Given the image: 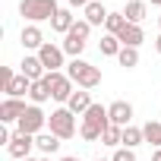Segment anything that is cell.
<instances>
[{"label": "cell", "mask_w": 161, "mask_h": 161, "mask_svg": "<svg viewBox=\"0 0 161 161\" xmlns=\"http://www.w3.org/2000/svg\"><path fill=\"white\" fill-rule=\"evenodd\" d=\"M111 126V117H108V108L104 104H92L86 114H82V126H79V136L86 142H98L104 136V130Z\"/></svg>", "instance_id": "6da1fadb"}, {"label": "cell", "mask_w": 161, "mask_h": 161, "mask_svg": "<svg viewBox=\"0 0 161 161\" xmlns=\"http://www.w3.org/2000/svg\"><path fill=\"white\" fill-rule=\"evenodd\" d=\"M66 76L73 79L79 89H86V92L101 86V69H98V66H92V63H89V60H82V57L66 63Z\"/></svg>", "instance_id": "7a4b0ae2"}, {"label": "cell", "mask_w": 161, "mask_h": 161, "mask_svg": "<svg viewBox=\"0 0 161 161\" xmlns=\"http://www.w3.org/2000/svg\"><path fill=\"white\" fill-rule=\"evenodd\" d=\"M57 13H60L57 0H19V16L29 19L32 25L47 22V19H54Z\"/></svg>", "instance_id": "3957f363"}, {"label": "cell", "mask_w": 161, "mask_h": 161, "mask_svg": "<svg viewBox=\"0 0 161 161\" xmlns=\"http://www.w3.org/2000/svg\"><path fill=\"white\" fill-rule=\"evenodd\" d=\"M47 133H54L57 139H73L76 136V114L69 108H57L47 117Z\"/></svg>", "instance_id": "277c9868"}, {"label": "cell", "mask_w": 161, "mask_h": 161, "mask_svg": "<svg viewBox=\"0 0 161 161\" xmlns=\"http://www.w3.org/2000/svg\"><path fill=\"white\" fill-rule=\"evenodd\" d=\"M44 130H47V114H44L38 104H29V108H25V114L19 117V123H16V133L38 136V133H44Z\"/></svg>", "instance_id": "5b68a950"}, {"label": "cell", "mask_w": 161, "mask_h": 161, "mask_svg": "<svg viewBox=\"0 0 161 161\" xmlns=\"http://www.w3.org/2000/svg\"><path fill=\"white\" fill-rule=\"evenodd\" d=\"M44 86H47V92H51V98L54 101H60V104H66L69 98H73V79L66 76V73H47L44 76Z\"/></svg>", "instance_id": "8992f818"}, {"label": "cell", "mask_w": 161, "mask_h": 161, "mask_svg": "<svg viewBox=\"0 0 161 161\" xmlns=\"http://www.w3.org/2000/svg\"><path fill=\"white\" fill-rule=\"evenodd\" d=\"M32 148H35V136H25V133H13V142L7 145L10 158H16V161L32 158Z\"/></svg>", "instance_id": "52a82bcc"}, {"label": "cell", "mask_w": 161, "mask_h": 161, "mask_svg": "<svg viewBox=\"0 0 161 161\" xmlns=\"http://www.w3.org/2000/svg\"><path fill=\"white\" fill-rule=\"evenodd\" d=\"M38 57H41V63H44L47 73H60V66H66V63H63V57H66L63 47H57V44H51V41L38 51Z\"/></svg>", "instance_id": "ba28073f"}, {"label": "cell", "mask_w": 161, "mask_h": 161, "mask_svg": "<svg viewBox=\"0 0 161 161\" xmlns=\"http://www.w3.org/2000/svg\"><path fill=\"white\" fill-rule=\"evenodd\" d=\"M25 101L22 98H3V104H0V123H19V117L25 114Z\"/></svg>", "instance_id": "9c48e42d"}, {"label": "cell", "mask_w": 161, "mask_h": 161, "mask_svg": "<svg viewBox=\"0 0 161 161\" xmlns=\"http://www.w3.org/2000/svg\"><path fill=\"white\" fill-rule=\"evenodd\" d=\"M19 73H22L25 79H32V82H38V79H44V76H47V69H44V63H41V57H38V54H25V57H22V63H19Z\"/></svg>", "instance_id": "30bf717a"}, {"label": "cell", "mask_w": 161, "mask_h": 161, "mask_svg": "<svg viewBox=\"0 0 161 161\" xmlns=\"http://www.w3.org/2000/svg\"><path fill=\"white\" fill-rule=\"evenodd\" d=\"M19 41H22V47H25V51H35V54H38V51H41V47L47 44V41H44V32H41L38 25H32V22H29V25L22 29Z\"/></svg>", "instance_id": "8fae6325"}, {"label": "cell", "mask_w": 161, "mask_h": 161, "mask_svg": "<svg viewBox=\"0 0 161 161\" xmlns=\"http://www.w3.org/2000/svg\"><path fill=\"white\" fill-rule=\"evenodd\" d=\"M108 117H111L114 126H130V120H133V104H130V101H114V104H108Z\"/></svg>", "instance_id": "7c38bea8"}, {"label": "cell", "mask_w": 161, "mask_h": 161, "mask_svg": "<svg viewBox=\"0 0 161 161\" xmlns=\"http://www.w3.org/2000/svg\"><path fill=\"white\" fill-rule=\"evenodd\" d=\"M108 16H111V10H108L104 3H98V0H92V3L82 10V19H86L92 29H95V25H104V22H108Z\"/></svg>", "instance_id": "4fadbf2b"}, {"label": "cell", "mask_w": 161, "mask_h": 161, "mask_svg": "<svg viewBox=\"0 0 161 161\" xmlns=\"http://www.w3.org/2000/svg\"><path fill=\"white\" fill-rule=\"evenodd\" d=\"M117 38H120V44H123V47H139V44L145 41V32H142V25L126 22V25H123V32H120Z\"/></svg>", "instance_id": "5bb4252c"}, {"label": "cell", "mask_w": 161, "mask_h": 161, "mask_svg": "<svg viewBox=\"0 0 161 161\" xmlns=\"http://www.w3.org/2000/svg\"><path fill=\"white\" fill-rule=\"evenodd\" d=\"M29 89H32V79H25L22 73H19V76H13L10 82L3 86L7 98H25V95H29Z\"/></svg>", "instance_id": "9a60e30c"}, {"label": "cell", "mask_w": 161, "mask_h": 161, "mask_svg": "<svg viewBox=\"0 0 161 161\" xmlns=\"http://www.w3.org/2000/svg\"><path fill=\"white\" fill-rule=\"evenodd\" d=\"M60 142H63V139H57L54 133H38V136H35V148H38L44 158H51V155L60 148Z\"/></svg>", "instance_id": "2e32d148"}, {"label": "cell", "mask_w": 161, "mask_h": 161, "mask_svg": "<svg viewBox=\"0 0 161 161\" xmlns=\"http://www.w3.org/2000/svg\"><path fill=\"white\" fill-rule=\"evenodd\" d=\"M73 25H76V16H73V13H69L66 7H60V13H57V16L51 19V29H54L57 35H66V32H69Z\"/></svg>", "instance_id": "e0dca14e"}, {"label": "cell", "mask_w": 161, "mask_h": 161, "mask_svg": "<svg viewBox=\"0 0 161 161\" xmlns=\"http://www.w3.org/2000/svg\"><path fill=\"white\" fill-rule=\"evenodd\" d=\"M145 13H148L145 0H130V3L123 7V16H126V22H133V25H139V22L145 19Z\"/></svg>", "instance_id": "ac0fdd59"}, {"label": "cell", "mask_w": 161, "mask_h": 161, "mask_svg": "<svg viewBox=\"0 0 161 161\" xmlns=\"http://www.w3.org/2000/svg\"><path fill=\"white\" fill-rule=\"evenodd\" d=\"M66 108L73 111V114H86L89 108H92V95L82 89V92H73V98L66 101Z\"/></svg>", "instance_id": "d6986e66"}, {"label": "cell", "mask_w": 161, "mask_h": 161, "mask_svg": "<svg viewBox=\"0 0 161 161\" xmlns=\"http://www.w3.org/2000/svg\"><path fill=\"white\" fill-rule=\"evenodd\" d=\"M142 136H145V142L152 148H161V120H148L142 126Z\"/></svg>", "instance_id": "ffe728a7"}, {"label": "cell", "mask_w": 161, "mask_h": 161, "mask_svg": "<svg viewBox=\"0 0 161 161\" xmlns=\"http://www.w3.org/2000/svg\"><path fill=\"white\" fill-rule=\"evenodd\" d=\"M145 142V136H142V126H123V148H136V145H142Z\"/></svg>", "instance_id": "44dd1931"}, {"label": "cell", "mask_w": 161, "mask_h": 161, "mask_svg": "<svg viewBox=\"0 0 161 161\" xmlns=\"http://www.w3.org/2000/svg\"><path fill=\"white\" fill-rule=\"evenodd\" d=\"M98 51H101L104 57H117V54L123 51V44H120V38H117V35H104V38H101V44H98Z\"/></svg>", "instance_id": "7402d4cb"}, {"label": "cell", "mask_w": 161, "mask_h": 161, "mask_svg": "<svg viewBox=\"0 0 161 161\" xmlns=\"http://www.w3.org/2000/svg\"><path fill=\"white\" fill-rule=\"evenodd\" d=\"M63 54H69L73 60H79V54L86 51V41H79V38H73V35H63Z\"/></svg>", "instance_id": "603a6c76"}, {"label": "cell", "mask_w": 161, "mask_h": 161, "mask_svg": "<svg viewBox=\"0 0 161 161\" xmlns=\"http://www.w3.org/2000/svg\"><path fill=\"white\" fill-rule=\"evenodd\" d=\"M29 98H32V104H44L47 98H51V92H47V86H44V79H38V82H32V89H29Z\"/></svg>", "instance_id": "cb8c5ba5"}, {"label": "cell", "mask_w": 161, "mask_h": 161, "mask_svg": "<svg viewBox=\"0 0 161 161\" xmlns=\"http://www.w3.org/2000/svg\"><path fill=\"white\" fill-rule=\"evenodd\" d=\"M101 142H104V145H111V148H120V145H123V126H114V123H111V126L104 130Z\"/></svg>", "instance_id": "d4e9b609"}, {"label": "cell", "mask_w": 161, "mask_h": 161, "mask_svg": "<svg viewBox=\"0 0 161 161\" xmlns=\"http://www.w3.org/2000/svg\"><path fill=\"white\" fill-rule=\"evenodd\" d=\"M117 63H120V66H126V69L139 66V47H123V51L117 54Z\"/></svg>", "instance_id": "484cf974"}, {"label": "cell", "mask_w": 161, "mask_h": 161, "mask_svg": "<svg viewBox=\"0 0 161 161\" xmlns=\"http://www.w3.org/2000/svg\"><path fill=\"white\" fill-rule=\"evenodd\" d=\"M123 25H126V16H123V13H111V16H108V22H104L108 35H120V32H123Z\"/></svg>", "instance_id": "4316f807"}, {"label": "cell", "mask_w": 161, "mask_h": 161, "mask_svg": "<svg viewBox=\"0 0 161 161\" xmlns=\"http://www.w3.org/2000/svg\"><path fill=\"white\" fill-rule=\"evenodd\" d=\"M89 32H92V25H89L86 19H76V25H73L66 35H73V38H79V41H89Z\"/></svg>", "instance_id": "83f0119b"}, {"label": "cell", "mask_w": 161, "mask_h": 161, "mask_svg": "<svg viewBox=\"0 0 161 161\" xmlns=\"http://www.w3.org/2000/svg\"><path fill=\"white\" fill-rule=\"evenodd\" d=\"M111 161H139V158H136V152H133V148H123V145H120V148H114Z\"/></svg>", "instance_id": "f1b7e54d"}, {"label": "cell", "mask_w": 161, "mask_h": 161, "mask_svg": "<svg viewBox=\"0 0 161 161\" xmlns=\"http://www.w3.org/2000/svg\"><path fill=\"white\" fill-rule=\"evenodd\" d=\"M13 76H16V73H13L10 66H0V86H7L10 79H13Z\"/></svg>", "instance_id": "f546056e"}, {"label": "cell", "mask_w": 161, "mask_h": 161, "mask_svg": "<svg viewBox=\"0 0 161 161\" xmlns=\"http://www.w3.org/2000/svg\"><path fill=\"white\" fill-rule=\"evenodd\" d=\"M66 3H69V7H73V10H76V7H79V10H86V7H89V3H92V0H66Z\"/></svg>", "instance_id": "4dcf8cb0"}, {"label": "cell", "mask_w": 161, "mask_h": 161, "mask_svg": "<svg viewBox=\"0 0 161 161\" xmlns=\"http://www.w3.org/2000/svg\"><path fill=\"white\" fill-rule=\"evenodd\" d=\"M155 51L161 54V32H158V38H155Z\"/></svg>", "instance_id": "1f68e13d"}, {"label": "cell", "mask_w": 161, "mask_h": 161, "mask_svg": "<svg viewBox=\"0 0 161 161\" xmlns=\"http://www.w3.org/2000/svg\"><path fill=\"white\" fill-rule=\"evenodd\" d=\"M60 161H82V158H76V155H66V158H60Z\"/></svg>", "instance_id": "d6a6232c"}, {"label": "cell", "mask_w": 161, "mask_h": 161, "mask_svg": "<svg viewBox=\"0 0 161 161\" xmlns=\"http://www.w3.org/2000/svg\"><path fill=\"white\" fill-rule=\"evenodd\" d=\"M152 161H161V148H155V155H152Z\"/></svg>", "instance_id": "836d02e7"}, {"label": "cell", "mask_w": 161, "mask_h": 161, "mask_svg": "<svg viewBox=\"0 0 161 161\" xmlns=\"http://www.w3.org/2000/svg\"><path fill=\"white\" fill-rule=\"evenodd\" d=\"M25 161H51V158H25Z\"/></svg>", "instance_id": "e575fe53"}, {"label": "cell", "mask_w": 161, "mask_h": 161, "mask_svg": "<svg viewBox=\"0 0 161 161\" xmlns=\"http://www.w3.org/2000/svg\"><path fill=\"white\" fill-rule=\"evenodd\" d=\"M148 3H155V7H161V0H148Z\"/></svg>", "instance_id": "d590c367"}, {"label": "cell", "mask_w": 161, "mask_h": 161, "mask_svg": "<svg viewBox=\"0 0 161 161\" xmlns=\"http://www.w3.org/2000/svg\"><path fill=\"white\" fill-rule=\"evenodd\" d=\"M158 29H161V16H158Z\"/></svg>", "instance_id": "8d00e7d4"}, {"label": "cell", "mask_w": 161, "mask_h": 161, "mask_svg": "<svg viewBox=\"0 0 161 161\" xmlns=\"http://www.w3.org/2000/svg\"><path fill=\"white\" fill-rule=\"evenodd\" d=\"M95 161H104V158H95Z\"/></svg>", "instance_id": "74e56055"}]
</instances>
